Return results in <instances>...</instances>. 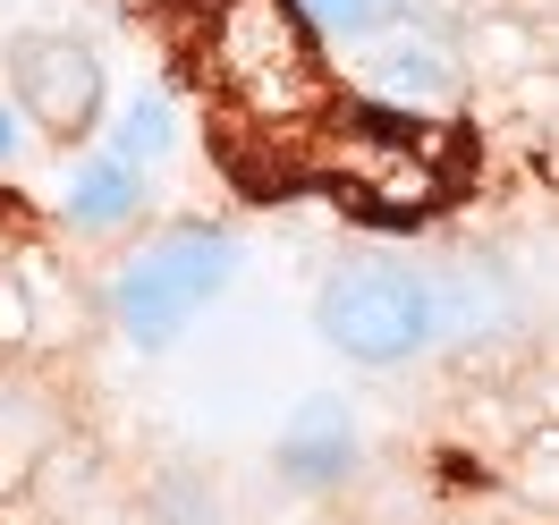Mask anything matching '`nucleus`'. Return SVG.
Segmentation results:
<instances>
[{"label": "nucleus", "mask_w": 559, "mask_h": 525, "mask_svg": "<svg viewBox=\"0 0 559 525\" xmlns=\"http://www.w3.org/2000/svg\"><path fill=\"white\" fill-rule=\"evenodd\" d=\"M17 144H26L17 136V110H9V94H0V162H17Z\"/></svg>", "instance_id": "11"}, {"label": "nucleus", "mask_w": 559, "mask_h": 525, "mask_svg": "<svg viewBox=\"0 0 559 525\" xmlns=\"http://www.w3.org/2000/svg\"><path fill=\"white\" fill-rule=\"evenodd\" d=\"M136 212H144V178L128 162H110V153H85L69 170V187H60V220L76 238H119Z\"/></svg>", "instance_id": "7"}, {"label": "nucleus", "mask_w": 559, "mask_h": 525, "mask_svg": "<svg viewBox=\"0 0 559 525\" xmlns=\"http://www.w3.org/2000/svg\"><path fill=\"white\" fill-rule=\"evenodd\" d=\"M399 9H407V0H297V17L331 43H365L373 26H390Z\"/></svg>", "instance_id": "10"}, {"label": "nucleus", "mask_w": 559, "mask_h": 525, "mask_svg": "<svg viewBox=\"0 0 559 525\" xmlns=\"http://www.w3.org/2000/svg\"><path fill=\"white\" fill-rule=\"evenodd\" d=\"M356 94L373 110H407V119H432V110L457 103V60L441 35H416L407 26V9L373 26V35L356 43Z\"/></svg>", "instance_id": "6"}, {"label": "nucleus", "mask_w": 559, "mask_h": 525, "mask_svg": "<svg viewBox=\"0 0 559 525\" xmlns=\"http://www.w3.org/2000/svg\"><path fill=\"white\" fill-rule=\"evenodd\" d=\"M9 110L43 128L51 144H85L103 128V103H110V76L94 60V43L76 35H17L9 43Z\"/></svg>", "instance_id": "5"}, {"label": "nucleus", "mask_w": 559, "mask_h": 525, "mask_svg": "<svg viewBox=\"0 0 559 525\" xmlns=\"http://www.w3.org/2000/svg\"><path fill=\"white\" fill-rule=\"evenodd\" d=\"M306 153L340 187V204L373 212V220H424V212H441V195L457 178V153L441 128H424L407 110H373V103H356V110L340 103Z\"/></svg>", "instance_id": "2"}, {"label": "nucleus", "mask_w": 559, "mask_h": 525, "mask_svg": "<svg viewBox=\"0 0 559 525\" xmlns=\"http://www.w3.org/2000/svg\"><path fill=\"white\" fill-rule=\"evenodd\" d=\"M204 94L246 136L314 144L322 119L340 110V76L322 60V35L297 17V0H212Z\"/></svg>", "instance_id": "1"}, {"label": "nucleus", "mask_w": 559, "mask_h": 525, "mask_svg": "<svg viewBox=\"0 0 559 525\" xmlns=\"http://www.w3.org/2000/svg\"><path fill=\"white\" fill-rule=\"evenodd\" d=\"M280 466L297 475V484H340L356 466V423L340 398H306L297 407V423L280 432Z\"/></svg>", "instance_id": "8"}, {"label": "nucleus", "mask_w": 559, "mask_h": 525, "mask_svg": "<svg viewBox=\"0 0 559 525\" xmlns=\"http://www.w3.org/2000/svg\"><path fill=\"white\" fill-rule=\"evenodd\" d=\"M314 331L331 356H348V365H407V356L432 348V331H441V297L416 281V272H399V263H340L314 297Z\"/></svg>", "instance_id": "4"}, {"label": "nucleus", "mask_w": 559, "mask_h": 525, "mask_svg": "<svg viewBox=\"0 0 559 525\" xmlns=\"http://www.w3.org/2000/svg\"><path fill=\"white\" fill-rule=\"evenodd\" d=\"M229 281H238V238L212 229V220H178V229L144 238L136 254L119 263L110 322H119V339H136V348H170V339H187V331L229 297Z\"/></svg>", "instance_id": "3"}, {"label": "nucleus", "mask_w": 559, "mask_h": 525, "mask_svg": "<svg viewBox=\"0 0 559 525\" xmlns=\"http://www.w3.org/2000/svg\"><path fill=\"white\" fill-rule=\"evenodd\" d=\"M178 153V103L170 94H136V103L119 110V128H110V162H128V170H162Z\"/></svg>", "instance_id": "9"}]
</instances>
